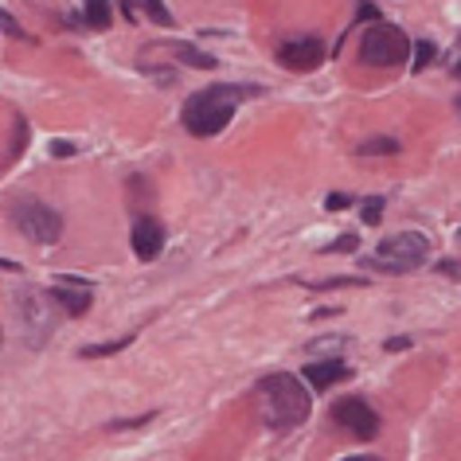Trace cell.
<instances>
[{
	"label": "cell",
	"instance_id": "6da1fadb",
	"mask_svg": "<svg viewBox=\"0 0 461 461\" xmlns=\"http://www.w3.org/2000/svg\"><path fill=\"white\" fill-rule=\"evenodd\" d=\"M258 399H262V419L274 430H294L309 419V391L297 375L290 372H270L258 379Z\"/></svg>",
	"mask_w": 461,
	"mask_h": 461
},
{
	"label": "cell",
	"instance_id": "7a4b0ae2",
	"mask_svg": "<svg viewBox=\"0 0 461 461\" xmlns=\"http://www.w3.org/2000/svg\"><path fill=\"white\" fill-rule=\"evenodd\" d=\"M243 95L247 90H239V86H212V90L192 95L188 106H184V130H188L192 137L219 133L230 118H235V106H239Z\"/></svg>",
	"mask_w": 461,
	"mask_h": 461
},
{
	"label": "cell",
	"instance_id": "3957f363",
	"mask_svg": "<svg viewBox=\"0 0 461 461\" xmlns=\"http://www.w3.org/2000/svg\"><path fill=\"white\" fill-rule=\"evenodd\" d=\"M411 55V40L407 32L395 28V24H375L364 32L360 40V59L367 67H395Z\"/></svg>",
	"mask_w": 461,
	"mask_h": 461
},
{
	"label": "cell",
	"instance_id": "277c9868",
	"mask_svg": "<svg viewBox=\"0 0 461 461\" xmlns=\"http://www.w3.org/2000/svg\"><path fill=\"white\" fill-rule=\"evenodd\" d=\"M13 223L24 230V235L32 239V243H40V247H51L55 239L63 235V219L55 207H48L43 200H16L13 203Z\"/></svg>",
	"mask_w": 461,
	"mask_h": 461
},
{
	"label": "cell",
	"instance_id": "5b68a950",
	"mask_svg": "<svg viewBox=\"0 0 461 461\" xmlns=\"http://www.w3.org/2000/svg\"><path fill=\"white\" fill-rule=\"evenodd\" d=\"M426 255H430V243H426V235H419V230H399V235H391L379 243V255L372 267L379 270H414V267H422Z\"/></svg>",
	"mask_w": 461,
	"mask_h": 461
},
{
	"label": "cell",
	"instance_id": "8992f818",
	"mask_svg": "<svg viewBox=\"0 0 461 461\" xmlns=\"http://www.w3.org/2000/svg\"><path fill=\"white\" fill-rule=\"evenodd\" d=\"M332 422H340L352 438H364V442L379 434V414L367 407L360 395H344V399L332 402Z\"/></svg>",
	"mask_w": 461,
	"mask_h": 461
},
{
	"label": "cell",
	"instance_id": "52a82bcc",
	"mask_svg": "<svg viewBox=\"0 0 461 461\" xmlns=\"http://www.w3.org/2000/svg\"><path fill=\"white\" fill-rule=\"evenodd\" d=\"M282 67H290V71H317L321 63H325V43H321L317 36L309 40H290L285 48L278 51Z\"/></svg>",
	"mask_w": 461,
	"mask_h": 461
},
{
	"label": "cell",
	"instance_id": "ba28073f",
	"mask_svg": "<svg viewBox=\"0 0 461 461\" xmlns=\"http://www.w3.org/2000/svg\"><path fill=\"white\" fill-rule=\"evenodd\" d=\"M160 250H165V227H160L157 219L141 215V219L133 223V255L145 258V262H153Z\"/></svg>",
	"mask_w": 461,
	"mask_h": 461
},
{
	"label": "cell",
	"instance_id": "9c48e42d",
	"mask_svg": "<svg viewBox=\"0 0 461 461\" xmlns=\"http://www.w3.org/2000/svg\"><path fill=\"white\" fill-rule=\"evenodd\" d=\"M51 297H55V302H59V305H63V309H67V313H71V317H83L86 309H90V302H95L86 285H78V278H71V274H63V278L55 282Z\"/></svg>",
	"mask_w": 461,
	"mask_h": 461
},
{
	"label": "cell",
	"instance_id": "30bf717a",
	"mask_svg": "<svg viewBox=\"0 0 461 461\" xmlns=\"http://www.w3.org/2000/svg\"><path fill=\"white\" fill-rule=\"evenodd\" d=\"M340 379H348V367H344L340 360H313V364H305V384L317 387V391L340 384Z\"/></svg>",
	"mask_w": 461,
	"mask_h": 461
},
{
	"label": "cell",
	"instance_id": "8fae6325",
	"mask_svg": "<svg viewBox=\"0 0 461 461\" xmlns=\"http://www.w3.org/2000/svg\"><path fill=\"white\" fill-rule=\"evenodd\" d=\"M110 24H113V8H110V0H86V28L106 32Z\"/></svg>",
	"mask_w": 461,
	"mask_h": 461
},
{
	"label": "cell",
	"instance_id": "7c38bea8",
	"mask_svg": "<svg viewBox=\"0 0 461 461\" xmlns=\"http://www.w3.org/2000/svg\"><path fill=\"white\" fill-rule=\"evenodd\" d=\"M360 153L391 157V153H399V141H395V137H372V141H364V145H360Z\"/></svg>",
	"mask_w": 461,
	"mask_h": 461
},
{
	"label": "cell",
	"instance_id": "4fadbf2b",
	"mask_svg": "<svg viewBox=\"0 0 461 461\" xmlns=\"http://www.w3.org/2000/svg\"><path fill=\"white\" fill-rule=\"evenodd\" d=\"M133 337H122V340H106V344H90V348H83L78 356H83V360H98V356H110V352H122L125 344H130Z\"/></svg>",
	"mask_w": 461,
	"mask_h": 461
},
{
	"label": "cell",
	"instance_id": "5bb4252c",
	"mask_svg": "<svg viewBox=\"0 0 461 461\" xmlns=\"http://www.w3.org/2000/svg\"><path fill=\"white\" fill-rule=\"evenodd\" d=\"M434 55H438V48H434V43L430 40H419V43H414V71H426V67H430L434 63Z\"/></svg>",
	"mask_w": 461,
	"mask_h": 461
},
{
	"label": "cell",
	"instance_id": "9a60e30c",
	"mask_svg": "<svg viewBox=\"0 0 461 461\" xmlns=\"http://www.w3.org/2000/svg\"><path fill=\"white\" fill-rule=\"evenodd\" d=\"M176 55H180L184 63H192V67H203V71H207V67H215L212 55H203V51H195V48H184V43H176Z\"/></svg>",
	"mask_w": 461,
	"mask_h": 461
},
{
	"label": "cell",
	"instance_id": "2e32d148",
	"mask_svg": "<svg viewBox=\"0 0 461 461\" xmlns=\"http://www.w3.org/2000/svg\"><path fill=\"white\" fill-rule=\"evenodd\" d=\"M379 219H384V195H372V200H364V223L375 227Z\"/></svg>",
	"mask_w": 461,
	"mask_h": 461
},
{
	"label": "cell",
	"instance_id": "e0dca14e",
	"mask_svg": "<svg viewBox=\"0 0 461 461\" xmlns=\"http://www.w3.org/2000/svg\"><path fill=\"white\" fill-rule=\"evenodd\" d=\"M141 5H145V13H149V16H153V20H157V24H165V28L172 24L168 8H165V5H160V0H141Z\"/></svg>",
	"mask_w": 461,
	"mask_h": 461
},
{
	"label": "cell",
	"instance_id": "ac0fdd59",
	"mask_svg": "<svg viewBox=\"0 0 461 461\" xmlns=\"http://www.w3.org/2000/svg\"><path fill=\"white\" fill-rule=\"evenodd\" d=\"M309 285H313V290H332V285H367V278H321Z\"/></svg>",
	"mask_w": 461,
	"mask_h": 461
},
{
	"label": "cell",
	"instance_id": "d6986e66",
	"mask_svg": "<svg viewBox=\"0 0 461 461\" xmlns=\"http://www.w3.org/2000/svg\"><path fill=\"white\" fill-rule=\"evenodd\" d=\"M0 28H5V32H8V36H13V40H24V28H20L16 20L5 13V8H0Z\"/></svg>",
	"mask_w": 461,
	"mask_h": 461
},
{
	"label": "cell",
	"instance_id": "ffe728a7",
	"mask_svg": "<svg viewBox=\"0 0 461 461\" xmlns=\"http://www.w3.org/2000/svg\"><path fill=\"white\" fill-rule=\"evenodd\" d=\"M356 247H360V239H356V235H340V239H337V243H332L329 250H340V255H352Z\"/></svg>",
	"mask_w": 461,
	"mask_h": 461
},
{
	"label": "cell",
	"instance_id": "44dd1931",
	"mask_svg": "<svg viewBox=\"0 0 461 461\" xmlns=\"http://www.w3.org/2000/svg\"><path fill=\"white\" fill-rule=\"evenodd\" d=\"M325 207H329V212H340V207H348V195H344V192H332L329 200H325Z\"/></svg>",
	"mask_w": 461,
	"mask_h": 461
},
{
	"label": "cell",
	"instance_id": "7402d4cb",
	"mask_svg": "<svg viewBox=\"0 0 461 461\" xmlns=\"http://www.w3.org/2000/svg\"><path fill=\"white\" fill-rule=\"evenodd\" d=\"M51 157H75V145H67V141H51Z\"/></svg>",
	"mask_w": 461,
	"mask_h": 461
},
{
	"label": "cell",
	"instance_id": "603a6c76",
	"mask_svg": "<svg viewBox=\"0 0 461 461\" xmlns=\"http://www.w3.org/2000/svg\"><path fill=\"white\" fill-rule=\"evenodd\" d=\"M438 270H442V274H454V278H461V262H438Z\"/></svg>",
	"mask_w": 461,
	"mask_h": 461
},
{
	"label": "cell",
	"instance_id": "cb8c5ba5",
	"mask_svg": "<svg viewBox=\"0 0 461 461\" xmlns=\"http://www.w3.org/2000/svg\"><path fill=\"white\" fill-rule=\"evenodd\" d=\"M407 344H411V340H402V337H395V340H387V348H391V352H399V348H407Z\"/></svg>",
	"mask_w": 461,
	"mask_h": 461
},
{
	"label": "cell",
	"instance_id": "d4e9b609",
	"mask_svg": "<svg viewBox=\"0 0 461 461\" xmlns=\"http://www.w3.org/2000/svg\"><path fill=\"white\" fill-rule=\"evenodd\" d=\"M0 270H16V262H8V258H0Z\"/></svg>",
	"mask_w": 461,
	"mask_h": 461
},
{
	"label": "cell",
	"instance_id": "484cf974",
	"mask_svg": "<svg viewBox=\"0 0 461 461\" xmlns=\"http://www.w3.org/2000/svg\"><path fill=\"white\" fill-rule=\"evenodd\" d=\"M344 461H379V457H344Z\"/></svg>",
	"mask_w": 461,
	"mask_h": 461
},
{
	"label": "cell",
	"instance_id": "4316f807",
	"mask_svg": "<svg viewBox=\"0 0 461 461\" xmlns=\"http://www.w3.org/2000/svg\"><path fill=\"white\" fill-rule=\"evenodd\" d=\"M454 75H457V78H461V63H457V67H454Z\"/></svg>",
	"mask_w": 461,
	"mask_h": 461
},
{
	"label": "cell",
	"instance_id": "83f0119b",
	"mask_svg": "<svg viewBox=\"0 0 461 461\" xmlns=\"http://www.w3.org/2000/svg\"><path fill=\"white\" fill-rule=\"evenodd\" d=\"M457 247H461V230H457Z\"/></svg>",
	"mask_w": 461,
	"mask_h": 461
},
{
	"label": "cell",
	"instance_id": "f1b7e54d",
	"mask_svg": "<svg viewBox=\"0 0 461 461\" xmlns=\"http://www.w3.org/2000/svg\"><path fill=\"white\" fill-rule=\"evenodd\" d=\"M457 110H461V95H457Z\"/></svg>",
	"mask_w": 461,
	"mask_h": 461
}]
</instances>
